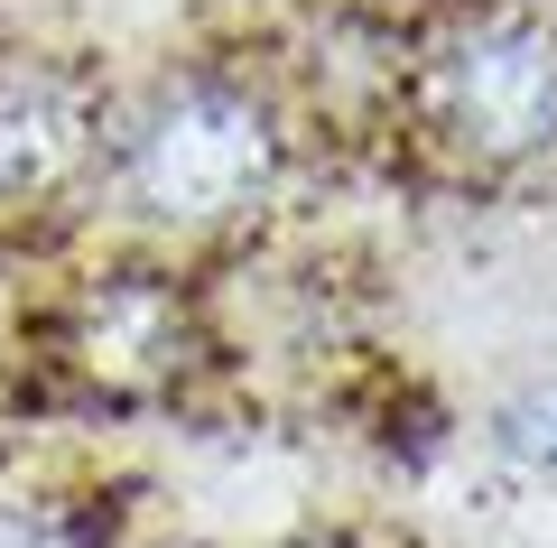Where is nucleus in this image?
Returning <instances> with one entry per match:
<instances>
[{
    "label": "nucleus",
    "mask_w": 557,
    "mask_h": 548,
    "mask_svg": "<svg viewBox=\"0 0 557 548\" xmlns=\"http://www.w3.org/2000/svg\"><path fill=\"white\" fill-rule=\"evenodd\" d=\"M121 215L159 242H233L270 215L278 176H288V112L260 75L186 65L168 75L139 112L112 121L102 149Z\"/></svg>",
    "instance_id": "f257e3e1"
},
{
    "label": "nucleus",
    "mask_w": 557,
    "mask_h": 548,
    "mask_svg": "<svg viewBox=\"0 0 557 548\" xmlns=\"http://www.w3.org/2000/svg\"><path fill=\"white\" fill-rule=\"evenodd\" d=\"M0 548H102V539L57 502H0Z\"/></svg>",
    "instance_id": "39448f33"
},
{
    "label": "nucleus",
    "mask_w": 557,
    "mask_h": 548,
    "mask_svg": "<svg viewBox=\"0 0 557 548\" xmlns=\"http://www.w3.org/2000/svg\"><path fill=\"white\" fill-rule=\"evenodd\" d=\"M409 131L474 186H530L557 168V20L483 0L446 20L409 65Z\"/></svg>",
    "instance_id": "f03ea898"
},
{
    "label": "nucleus",
    "mask_w": 557,
    "mask_h": 548,
    "mask_svg": "<svg viewBox=\"0 0 557 548\" xmlns=\"http://www.w3.org/2000/svg\"><path fill=\"white\" fill-rule=\"evenodd\" d=\"M112 102L94 75L47 57H0V215H38L102 168Z\"/></svg>",
    "instance_id": "20e7f679"
},
{
    "label": "nucleus",
    "mask_w": 557,
    "mask_h": 548,
    "mask_svg": "<svg viewBox=\"0 0 557 548\" xmlns=\"http://www.w3.org/2000/svg\"><path fill=\"white\" fill-rule=\"evenodd\" d=\"M57 363L102 410H159L205 373V307L168 270H94L57 307Z\"/></svg>",
    "instance_id": "7ed1b4c3"
}]
</instances>
